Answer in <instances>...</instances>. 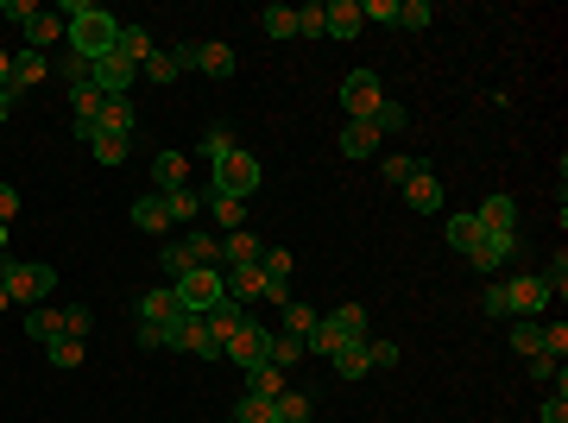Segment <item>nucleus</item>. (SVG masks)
<instances>
[{"instance_id": "nucleus-45", "label": "nucleus", "mask_w": 568, "mask_h": 423, "mask_svg": "<svg viewBox=\"0 0 568 423\" xmlns=\"http://www.w3.org/2000/svg\"><path fill=\"white\" fill-rule=\"evenodd\" d=\"M51 367H64V373L83 367V341H76V335H57V341H51Z\"/></svg>"}, {"instance_id": "nucleus-8", "label": "nucleus", "mask_w": 568, "mask_h": 423, "mask_svg": "<svg viewBox=\"0 0 568 423\" xmlns=\"http://www.w3.org/2000/svg\"><path fill=\"white\" fill-rule=\"evenodd\" d=\"M89 83H95L101 95H108V102H120V95H127V89L139 83V64H127L120 51H108L101 64H89Z\"/></svg>"}, {"instance_id": "nucleus-7", "label": "nucleus", "mask_w": 568, "mask_h": 423, "mask_svg": "<svg viewBox=\"0 0 568 423\" xmlns=\"http://www.w3.org/2000/svg\"><path fill=\"white\" fill-rule=\"evenodd\" d=\"M221 354H228L240 373H247V367H266V360H272V322H247V329H240Z\"/></svg>"}, {"instance_id": "nucleus-17", "label": "nucleus", "mask_w": 568, "mask_h": 423, "mask_svg": "<svg viewBox=\"0 0 568 423\" xmlns=\"http://www.w3.org/2000/svg\"><path fill=\"white\" fill-rule=\"evenodd\" d=\"M196 70L209 76V83H228V76H234V45H221V38H202V45H196Z\"/></svg>"}, {"instance_id": "nucleus-51", "label": "nucleus", "mask_w": 568, "mask_h": 423, "mask_svg": "<svg viewBox=\"0 0 568 423\" xmlns=\"http://www.w3.org/2000/svg\"><path fill=\"white\" fill-rule=\"evenodd\" d=\"M543 354H568V322H543Z\"/></svg>"}, {"instance_id": "nucleus-5", "label": "nucleus", "mask_w": 568, "mask_h": 423, "mask_svg": "<svg viewBox=\"0 0 568 423\" xmlns=\"http://www.w3.org/2000/svg\"><path fill=\"white\" fill-rule=\"evenodd\" d=\"M543 310H550V285H543L537 272H524V278H505V316H524V322H537Z\"/></svg>"}, {"instance_id": "nucleus-11", "label": "nucleus", "mask_w": 568, "mask_h": 423, "mask_svg": "<svg viewBox=\"0 0 568 423\" xmlns=\"http://www.w3.org/2000/svg\"><path fill=\"white\" fill-rule=\"evenodd\" d=\"M259 259H266V240H259L253 228L221 234V266H259Z\"/></svg>"}, {"instance_id": "nucleus-23", "label": "nucleus", "mask_w": 568, "mask_h": 423, "mask_svg": "<svg viewBox=\"0 0 568 423\" xmlns=\"http://www.w3.org/2000/svg\"><path fill=\"white\" fill-rule=\"evenodd\" d=\"M133 127H139V108L120 95V102H101V120H95V133H120V139H133Z\"/></svg>"}, {"instance_id": "nucleus-31", "label": "nucleus", "mask_w": 568, "mask_h": 423, "mask_svg": "<svg viewBox=\"0 0 568 423\" xmlns=\"http://www.w3.org/2000/svg\"><path fill=\"white\" fill-rule=\"evenodd\" d=\"M442 240H449L455 253H468L474 240H480V221L474 215H449V221H442Z\"/></svg>"}, {"instance_id": "nucleus-60", "label": "nucleus", "mask_w": 568, "mask_h": 423, "mask_svg": "<svg viewBox=\"0 0 568 423\" xmlns=\"http://www.w3.org/2000/svg\"><path fill=\"white\" fill-rule=\"evenodd\" d=\"M7 89H13V57L0 51V95H7Z\"/></svg>"}, {"instance_id": "nucleus-59", "label": "nucleus", "mask_w": 568, "mask_h": 423, "mask_svg": "<svg viewBox=\"0 0 568 423\" xmlns=\"http://www.w3.org/2000/svg\"><path fill=\"white\" fill-rule=\"evenodd\" d=\"M13 215H19V190L0 184V221H13Z\"/></svg>"}, {"instance_id": "nucleus-24", "label": "nucleus", "mask_w": 568, "mask_h": 423, "mask_svg": "<svg viewBox=\"0 0 568 423\" xmlns=\"http://www.w3.org/2000/svg\"><path fill=\"white\" fill-rule=\"evenodd\" d=\"M114 51L127 57V64H146V57H152L158 45H152V32H146V26H133V19H120V38H114Z\"/></svg>"}, {"instance_id": "nucleus-47", "label": "nucleus", "mask_w": 568, "mask_h": 423, "mask_svg": "<svg viewBox=\"0 0 568 423\" xmlns=\"http://www.w3.org/2000/svg\"><path fill=\"white\" fill-rule=\"evenodd\" d=\"M512 348H518L524 360L543 354V322H518V329H512Z\"/></svg>"}, {"instance_id": "nucleus-43", "label": "nucleus", "mask_w": 568, "mask_h": 423, "mask_svg": "<svg viewBox=\"0 0 568 423\" xmlns=\"http://www.w3.org/2000/svg\"><path fill=\"white\" fill-rule=\"evenodd\" d=\"M57 83H64V89H83L89 83V64H83V57H76V51H64V57H57Z\"/></svg>"}, {"instance_id": "nucleus-18", "label": "nucleus", "mask_w": 568, "mask_h": 423, "mask_svg": "<svg viewBox=\"0 0 568 423\" xmlns=\"http://www.w3.org/2000/svg\"><path fill=\"white\" fill-rule=\"evenodd\" d=\"M512 247H518V240H512V234H486V228H480V240H474V247H468V259H474V266H480V272H499V266H505V259H512Z\"/></svg>"}, {"instance_id": "nucleus-14", "label": "nucleus", "mask_w": 568, "mask_h": 423, "mask_svg": "<svg viewBox=\"0 0 568 423\" xmlns=\"http://www.w3.org/2000/svg\"><path fill=\"white\" fill-rule=\"evenodd\" d=\"M139 322H158V329H171V322H184V304H177V291L171 285H158L139 297Z\"/></svg>"}, {"instance_id": "nucleus-40", "label": "nucleus", "mask_w": 568, "mask_h": 423, "mask_svg": "<svg viewBox=\"0 0 568 423\" xmlns=\"http://www.w3.org/2000/svg\"><path fill=\"white\" fill-rule=\"evenodd\" d=\"M165 209H171V228H177V221H196V215H202V196L184 184V190H171V196H165Z\"/></svg>"}, {"instance_id": "nucleus-62", "label": "nucleus", "mask_w": 568, "mask_h": 423, "mask_svg": "<svg viewBox=\"0 0 568 423\" xmlns=\"http://www.w3.org/2000/svg\"><path fill=\"white\" fill-rule=\"evenodd\" d=\"M0 259H7V221H0Z\"/></svg>"}, {"instance_id": "nucleus-54", "label": "nucleus", "mask_w": 568, "mask_h": 423, "mask_svg": "<svg viewBox=\"0 0 568 423\" xmlns=\"http://www.w3.org/2000/svg\"><path fill=\"white\" fill-rule=\"evenodd\" d=\"M32 13H38V0H0V19H19V26H26Z\"/></svg>"}, {"instance_id": "nucleus-39", "label": "nucleus", "mask_w": 568, "mask_h": 423, "mask_svg": "<svg viewBox=\"0 0 568 423\" xmlns=\"http://www.w3.org/2000/svg\"><path fill=\"white\" fill-rule=\"evenodd\" d=\"M228 152H234V133H228V127H209V133H202V165H209V171H215Z\"/></svg>"}, {"instance_id": "nucleus-42", "label": "nucleus", "mask_w": 568, "mask_h": 423, "mask_svg": "<svg viewBox=\"0 0 568 423\" xmlns=\"http://www.w3.org/2000/svg\"><path fill=\"white\" fill-rule=\"evenodd\" d=\"M228 423H278V417H272V398H253V392H247V398L234 405Z\"/></svg>"}, {"instance_id": "nucleus-25", "label": "nucleus", "mask_w": 568, "mask_h": 423, "mask_svg": "<svg viewBox=\"0 0 568 423\" xmlns=\"http://www.w3.org/2000/svg\"><path fill=\"white\" fill-rule=\"evenodd\" d=\"M45 76H51V57H38V51H19V57H13V95L38 89Z\"/></svg>"}, {"instance_id": "nucleus-57", "label": "nucleus", "mask_w": 568, "mask_h": 423, "mask_svg": "<svg viewBox=\"0 0 568 423\" xmlns=\"http://www.w3.org/2000/svg\"><path fill=\"white\" fill-rule=\"evenodd\" d=\"M171 329H158V322H139V348H165Z\"/></svg>"}, {"instance_id": "nucleus-49", "label": "nucleus", "mask_w": 568, "mask_h": 423, "mask_svg": "<svg viewBox=\"0 0 568 423\" xmlns=\"http://www.w3.org/2000/svg\"><path fill=\"white\" fill-rule=\"evenodd\" d=\"M89 329H95V310H89V304H70V310H64V335H76V341H83Z\"/></svg>"}, {"instance_id": "nucleus-50", "label": "nucleus", "mask_w": 568, "mask_h": 423, "mask_svg": "<svg viewBox=\"0 0 568 423\" xmlns=\"http://www.w3.org/2000/svg\"><path fill=\"white\" fill-rule=\"evenodd\" d=\"M360 19H379V26H398V0H360Z\"/></svg>"}, {"instance_id": "nucleus-20", "label": "nucleus", "mask_w": 568, "mask_h": 423, "mask_svg": "<svg viewBox=\"0 0 568 423\" xmlns=\"http://www.w3.org/2000/svg\"><path fill=\"white\" fill-rule=\"evenodd\" d=\"M404 203H411L417 215H436L442 209V177L436 171H417L411 184H404Z\"/></svg>"}, {"instance_id": "nucleus-4", "label": "nucleus", "mask_w": 568, "mask_h": 423, "mask_svg": "<svg viewBox=\"0 0 568 423\" xmlns=\"http://www.w3.org/2000/svg\"><path fill=\"white\" fill-rule=\"evenodd\" d=\"M171 291H177V304H184V316H209L221 304V272L215 266H196V272L177 278Z\"/></svg>"}, {"instance_id": "nucleus-63", "label": "nucleus", "mask_w": 568, "mask_h": 423, "mask_svg": "<svg viewBox=\"0 0 568 423\" xmlns=\"http://www.w3.org/2000/svg\"><path fill=\"white\" fill-rule=\"evenodd\" d=\"M0 310H13V297H7V285H0Z\"/></svg>"}, {"instance_id": "nucleus-33", "label": "nucleus", "mask_w": 568, "mask_h": 423, "mask_svg": "<svg viewBox=\"0 0 568 423\" xmlns=\"http://www.w3.org/2000/svg\"><path fill=\"white\" fill-rule=\"evenodd\" d=\"M278 316H284V322H278V329H284V335H297V341H303V335H310V329H316V322H322V316H316L310 304H297V297H291V304H284Z\"/></svg>"}, {"instance_id": "nucleus-27", "label": "nucleus", "mask_w": 568, "mask_h": 423, "mask_svg": "<svg viewBox=\"0 0 568 423\" xmlns=\"http://www.w3.org/2000/svg\"><path fill=\"white\" fill-rule=\"evenodd\" d=\"M322 322H329V329H335L341 341H367V310H360V304H335Z\"/></svg>"}, {"instance_id": "nucleus-26", "label": "nucleus", "mask_w": 568, "mask_h": 423, "mask_svg": "<svg viewBox=\"0 0 568 423\" xmlns=\"http://www.w3.org/2000/svg\"><path fill=\"white\" fill-rule=\"evenodd\" d=\"M341 152L348 158H373L379 152V127L373 120H348V127H341Z\"/></svg>"}, {"instance_id": "nucleus-6", "label": "nucleus", "mask_w": 568, "mask_h": 423, "mask_svg": "<svg viewBox=\"0 0 568 423\" xmlns=\"http://www.w3.org/2000/svg\"><path fill=\"white\" fill-rule=\"evenodd\" d=\"M379 102H385V89H379V76H373V70L341 76V108H348V120H373Z\"/></svg>"}, {"instance_id": "nucleus-16", "label": "nucleus", "mask_w": 568, "mask_h": 423, "mask_svg": "<svg viewBox=\"0 0 568 423\" xmlns=\"http://www.w3.org/2000/svg\"><path fill=\"white\" fill-rule=\"evenodd\" d=\"M367 19H360V0H329L322 7V38H354Z\"/></svg>"}, {"instance_id": "nucleus-55", "label": "nucleus", "mask_w": 568, "mask_h": 423, "mask_svg": "<svg viewBox=\"0 0 568 423\" xmlns=\"http://www.w3.org/2000/svg\"><path fill=\"white\" fill-rule=\"evenodd\" d=\"M367 360H373V367H398V348H392V341H367Z\"/></svg>"}, {"instance_id": "nucleus-61", "label": "nucleus", "mask_w": 568, "mask_h": 423, "mask_svg": "<svg viewBox=\"0 0 568 423\" xmlns=\"http://www.w3.org/2000/svg\"><path fill=\"white\" fill-rule=\"evenodd\" d=\"M13 102H19V95H13V89H7V95H0V120H7V114H13Z\"/></svg>"}, {"instance_id": "nucleus-44", "label": "nucleus", "mask_w": 568, "mask_h": 423, "mask_svg": "<svg viewBox=\"0 0 568 423\" xmlns=\"http://www.w3.org/2000/svg\"><path fill=\"white\" fill-rule=\"evenodd\" d=\"M139 76H152V83H177L184 70H177V57H171V51H152L146 64H139Z\"/></svg>"}, {"instance_id": "nucleus-34", "label": "nucleus", "mask_w": 568, "mask_h": 423, "mask_svg": "<svg viewBox=\"0 0 568 423\" xmlns=\"http://www.w3.org/2000/svg\"><path fill=\"white\" fill-rule=\"evenodd\" d=\"M259 26H266V38H297V7H284V0H278V7L259 13Z\"/></svg>"}, {"instance_id": "nucleus-1", "label": "nucleus", "mask_w": 568, "mask_h": 423, "mask_svg": "<svg viewBox=\"0 0 568 423\" xmlns=\"http://www.w3.org/2000/svg\"><path fill=\"white\" fill-rule=\"evenodd\" d=\"M64 38H70V51L83 57V64H101V57L114 51V38H120V19L108 7H95V0H64Z\"/></svg>"}, {"instance_id": "nucleus-12", "label": "nucleus", "mask_w": 568, "mask_h": 423, "mask_svg": "<svg viewBox=\"0 0 568 423\" xmlns=\"http://www.w3.org/2000/svg\"><path fill=\"white\" fill-rule=\"evenodd\" d=\"M247 322H253V310H240V304H215L209 316H202V329H209V341H215V348H228V341H234L240 329H247Z\"/></svg>"}, {"instance_id": "nucleus-10", "label": "nucleus", "mask_w": 568, "mask_h": 423, "mask_svg": "<svg viewBox=\"0 0 568 423\" xmlns=\"http://www.w3.org/2000/svg\"><path fill=\"white\" fill-rule=\"evenodd\" d=\"M165 348H177V354H202V360H215L221 348L209 341V329H202V316H184V322H171V341Z\"/></svg>"}, {"instance_id": "nucleus-9", "label": "nucleus", "mask_w": 568, "mask_h": 423, "mask_svg": "<svg viewBox=\"0 0 568 423\" xmlns=\"http://www.w3.org/2000/svg\"><path fill=\"white\" fill-rule=\"evenodd\" d=\"M221 304L253 310L259 304V266H221Z\"/></svg>"}, {"instance_id": "nucleus-41", "label": "nucleus", "mask_w": 568, "mask_h": 423, "mask_svg": "<svg viewBox=\"0 0 568 423\" xmlns=\"http://www.w3.org/2000/svg\"><path fill=\"white\" fill-rule=\"evenodd\" d=\"M379 171H385V184H398V190H404V184H411L417 171H430V165H423V158H404V152H398V158H385Z\"/></svg>"}, {"instance_id": "nucleus-36", "label": "nucleus", "mask_w": 568, "mask_h": 423, "mask_svg": "<svg viewBox=\"0 0 568 423\" xmlns=\"http://www.w3.org/2000/svg\"><path fill=\"white\" fill-rule=\"evenodd\" d=\"M158 272H165L171 285H177V278H184V272H196V259L184 253V240H165V253H158Z\"/></svg>"}, {"instance_id": "nucleus-53", "label": "nucleus", "mask_w": 568, "mask_h": 423, "mask_svg": "<svg viewBox=\"0 0 568 423\" xmlns=\"http://www.w3.org/2000/svg\"><path fill=\"white\" fill-rule=\"evenodd\" d=\"M297 38H322V7H297Z\"/></svg>"}, {"instance_id": "nucleus-32", "label": "nucleus", "mask_w": 568, "mask_h": 423, "mask_svg": "<svg viewBox=\"0 0 568 423\" xmlns=\"http://www.w3.org/2000/svg\"><path fill=\"white\" fill-rule=\"evenodd\" d=\"M247 392L253 398H278V392H291V386H284V373L266 360V367H247Z\"/></svg>"}, {"instance_id": "nucleus-52", "label": "nucleus", "mask_w": 568, "mask_h": 423, "mask_svg": "<svg viewBox=\"0 0 568 423\" xmlns=\"http://www.w3.org/2000/svg\"><path fill=\"white\" fill-rule=\"evenodd\" d=\"M259 272H272V278H291V253H284V247H266V259H259Z\"/></svg>"}, {"instance_id": "nucleus-30", "label": "nucleus", "mask_w": 568, "mask_h": 423, "mask_svg": "<svg viewBox=\"0 0 568 423\" xmlns=\"http://www.w3.org/2000/svg\"><path fill=\"white\" fill-rule=\"evenodd\" d=\"M89 152H95V165H127L133 139H120V133H95V139H89Z\"/></svg>"}, {"instance_id": "nucleus-35", "label": "nucleus", "mask_w": 568, "mask_h": 423, "mask_svg": "<svg viewBox=\"0 0 568 423\" xmlns=\"http://www.w3.org/2000/svg\"><path fill=\"white\" fill-rule=\"evenodd\" d=\"M209 209H215V228H221V234L247 228V203H234V196H209Z\"/></svg>"}, {"instance_id": "nucleus-38", "label": "nucleus", "mask_w": 568, "mask_h": 423, "mask_svg": "<svg viewBox=\"0 0 568 423\" xmlns=\"http://www.w3.org/2000/svg\"><path fill=\"white\" fill-rule=\"evenodd\" d=\"M430 19H436L430 0H398V32H423Z\"/></svg>"}, {"instance_id": "nucleus-29", "label": "nucleus", "mask_w": 568, "mask_h": 423, "mask_svg": "<svg viewBox=\"0 0 568 423\" xmlns=\"http://www.w3.org/2000/svg\"><path fill=\"white\" fill-rule=\"evenodd\" d=\"M184 253L196 259V266H215V272H221V234H209V228H190V234H184Z\"/></svg>"}, {"instance_id": "nucleus-3", "label": "nucleus", "mask_w": 568, "mask_h": 423, "mask_svg": "<svg viewBox=\"0 0 568 423\" xmlns=\"http://www.w3.org/2000/svg\"><path fill=\"white\" fill-rule=\"evenodd\" d=\"M259 184H266V171H259V158H253V152H240V146L209 171V196H234V203H247Z\"/></svg>"}, {"instance_id": "nucleus-13", "label": "nucleus", "mask_w": 568, "mask_h": 423, "mask_svg": "<svg viewBox=\"0 0 568 423\" xmlns=\"http://www.w3.org/2000/svg\"><path fill=\"white\" fill-rule=\"evenodd\" d=\"M57 38H64V13H57V7H38V13L26 19V51H38V57H45V51L57 45Z\"/></svg>"}, {"instance_id": "nucleus-19", "label": "nucleus", "mask_w": 568, "mask_h": 423, "mask_svg": "<svg viewBox=\"0 0 568 423\" xmlns=\"http://www.w3.org/2000/svg\"><path fill=\"white\" fill-rule=\"evenodd\" d=\"M133 228L139 234H171V209H165V196H158V190H146L133 203Z\"/></svg>"}, {"instance_id": "nucleus-28", "label": "nucleus", "mask_w": 568, "mask_h": 423, "mask_svg": "<svg viewBox=\"0 0 568 423\" xmlns=\"http://www.w3.org/2000/svg\"><path fill=\"white\" fill-rule=\"evenodd\" d=\"M26 335H32V341H45V348H51V341L64 335V310H51V304L26 310Z\"/></svg>"}, {"instance_id": "nucleus-15", "label": "nucleus", "mask_w": 568, "mask_h": 423, "mask_svg": "<svg viewBox=\"0 0 568 423\" xmlns=\"http://www.w3.org/2000/svg\"><path fill=\"white\" fill-rule=\"evenodd\" d=\"M184 184H190V158L184 152H158L152 158V190L171 196V190H184Z\"/></svg>"}, {"instance_id": "nucleus-2", "label": "nucleus", "mask_w": 568, "mask_h": 423, "mask_svg": "<svg viewBox=\"0 0 568 423\" xmlns=\"http://www.w3.org/2000/svg\"><path fill=\"white\" fill-rule=\"evenodd\" d=\"M51 266H38V259H0V285H7V297L19 310H38L51 297Z\"/></svg>"}, {"instance_id": "nucleus-22", "label": "nucleus", "mask_w": 568, "mask_h": 423, "mask_svg": "<svg viewBox=\"0 0 568 423\" xmlns=\"http://www.w3.org/2000/svg\"><path fill=\"white\" fill-rule=\"evenodd\" d=\"M474 221H480L486 234H512V221H518V203H512V196H486V203L474 209Z\"/></svg>"}, {"instance_id": "nucleus-21", "label": "nucleus", "mask_w": 568, "mask_h": 423, "mask_svg": "<svg viewBox=\"0 0 568 423\" xmlns=\"http://www.w3.org/2000/svg\"><path fill=\"white\" fill-rule=\"evenodd\" d=\"M329 367H335V379H367V373H373L367 341H341V348L329 354Z\"/></svg>"}, {"instance_id": "nucleus-58", "label": "nucleus", "mask_w": 568, "mask_h": 423, "mask_svg": "<svg viewBox=\"0 0 568 423\" xmlns=\"http://www.w3.org/2000/svg\"><path fill=\"white\" fill-rule=\"evenodd\" d=\"M543 423H568V398H562V392L543 398Z\"/></svg>"}, {"instance_id": "nucleus-37", "label": "nucleus", "mask_w": 568, "mask_h": 423, "mask_svg": "<svg viewBox=\"0 0 568 423\" xmlns=\"http://www.w3.org/2000/svg\"><path fill=\"white\" fill-rule=\"evenodd\" d=\"M297 360H303V341H297V335H284V329H272V367H278V373H291Z\"/></svg>"}, {"instance_id": "nucleus-56", "label": "nucleus", "mask_w": 568, "mask_h": 423, "mask_svg": "<svg viewBox=\"0 0 568 423\" xmlns=\"http://www.w3.org/2000/svg\"><path fill=\"white\" fill-rule=\"evenodd\" d=\"M480 310H486V316H505V285H486V291H480Z\"/></svg>"}, {"instance_id": "nucleus-46", "label": "nucleus", "mask_w": 568, "mask_h": 423, "mask_svg": "<svg viewBox=\"0 0 568 423\" xmlns=\"http://www.w3.org/2000/svg\"><path fill=\"white\" fill-rule=\"evenodd\" d=\"M373 127H379V139H385V133H404V127H411V114H404V102H379Z\"/></svg>"}, {"instance_id": "nucleus-48", "label": "nucleus", "mask_w": 568, "mask_h": 423, "mask_svg": "<svg viewBox=\"0 0 568 423\" xmlns=\"http://www.w3.org/2000/svg\"><path fill=\"white\" fill-rule=\"evenodd\" d=\"M259 297H266L272 310H284V304H291V278H272V272H259Z\"/></svg>"}]
</instances>
